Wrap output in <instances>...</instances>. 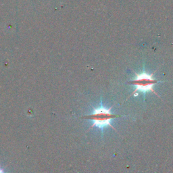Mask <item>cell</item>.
<instances>
[{"label":"cell","instance_id":"1","mask_svg":"<svg viewBox=\"0 0 173 173\" xmlns=\"http://www.w3.org/2000/svg\"><path fill=\"white\" fill-rule=\"evenodd\" d=\"M111 108H106L102 105V103H101L100 106L94 108L91 114L85 115V116L80 118L85 120L91 121L93 123L91 128L96 127L103 131V129H104L105 128L110 126V127L114 129V126L112 125V120L123 116L113 114L111 112Z\"/></svg>","mask_w":173,"mask_h":173},{"label":"cell","instance_id":"2","mask_svg":"<svg viewBox=\"0 0 173 173\" xmlns=\"http://www.w3.org/2000/svg\"><path fill=\"white\" fill-rule=\"evenodd\" d=\"M154 73L151 74H148L147 73L136 74L134 79L128 82L129 84L135 87V89L133 91L132 95H134L138 91L142 92L144 93H146L147 92H152L156 95L159 97L158 93L154 91V86L156 84L161 83L162 81L156 80L153 77Z\"/></svg>","mask_w":173,"mask_h":173},{"label":"cell","instance_id":"3","mask_svg":"<svg viewBox=\"0 0 173 173\" xmlns=\"http://www.w3.org/2000/svg\"><path fill=\"white\" fill-rule=\"evenodd\" d=\"M0 173H6V172H4V170L2 169V168H0Z\"/></svg>","mask_w":173,"mask_h":173}]
</instances>
